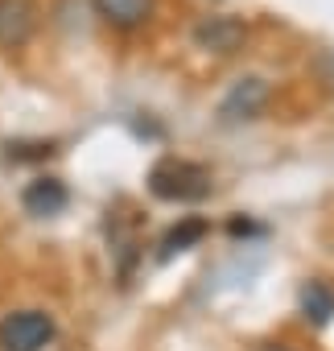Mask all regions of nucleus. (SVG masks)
Listing matches in <instances>:
<instances>
[{
    "label": "nucleus",
    "mask_w": 334,
    "mask_h": 351,
    "mask_svg": "<svg viewBox=\"0 0 334 351\" xmlns=\"http://www.w3.org/2000/svg\"><path fill=\"white\" fill-rule=\"evenodd\" d=\"M260 351H289V347H281V343H268V347H260Z\"/></svg>",
    "instance_id": "9d476101"
},
{
    "label": "nucleus",
    "mask_w": 334,
    "mask_h": 351,
    "mask_svg": "<svg viewBox=\"0 0 334 351\" xmlns=\"http://www.w3.org/2000/svg\"><path fill=\"white\" fill-rule=\"evenodd\" d=\"M248 29L240 17H203L194 25V46L198 50H211V54H235L244 46Z\"/></svg>",
    "instance_id": "39448f33"
},
{
    "label": "nucleus",
    "mask_w": 334,
    "mask_h": 351,
    "mask_svg": "<svg viewBox=\"0 0 334 351\" xmlns=\"http://www.w3.org/2000/svg\"><path fill=\"white\" fill-rule=\"evenodd\" d=\"M301 314L313 322V326H326L334 318V289L326 281H305L301 285Z\"/></svg>",
    "instance_id": "6e6552de"
},
{
    "label": "nucleus",
    "mask_w": 334,
    "mask_h": 351,
    "mask_svg": "<svg viewBox=\"0 0 334 351\" xmlns=\"http://www.w3.org/2000/svg\"><path fill=\"white\" fill-rule=\"evenodd\" d=\"M54 343V318L46 310H13L0 318V351H46Z\"/></svg>",
    "instance_id": "f03ea898"
},
{
    "label": "nucleus",
    "mask_w": 334,
    "mask_h": 351,
    "mask_svg": "<svg viewBox=\"0 0 334 351\" xmlns=\"http://www.w3.org/2000/svg\"><path fill=\"white\" fill-rule=\"evenodd\" d=\"M264 104H268V83H264L260 75H248V79H240V83L223 95V104H219V120H223V124L256 120V116L264 112Z\"/></svg>",
    "instance_id": "7ed1b4c3"
},
{
    "label": "nucleus",
    "mask_w": 334,
    "mask_h": 351,
    "mask_svg": "<svg viewBox=\"0 0 334 351\" xmlns=\"http://www.w3.org/2000/svg\"><path fill=\"white\" fill-rule=\"evenodd\" d=\"M38 29L34 0H0V50H21Z\"/></svg>",
    "instance_id": "20e7f679"
},
{
    "label": "nucleus",
    "mask_w": 334,
    "mask_h": 351,
    "mask_svg": "<svg viewBox=\"0 0 334 351\" xmlns=\"http://www.w3.org/2000/svg\"><path fill=\"white\" fill-rule=\"evenodd\" d=\"M149 191H153V199H161V203H203V199L215 191V178H211V169L198 165V161L161 157V161L149 169Z\"/></svg>",
    "instance_id": "f257e3e1"
},
{
    "label": "nucleus",
    "mask_w": 334,
    "mask_h": 351,
    "mask_svg": "<svg viewBox=\"0 0 334 351\" xmlns=\"http://www.w3.org/2000/svg\"><path fill=\"white\" fill-rule=\"evenodd\" d=\"M21 207H25L29 215H38V219L58 215V211L66 207V186H62L58 178H34V182L25 186V195H21Z\"/></svg>",
    "instance_id": "0eeeda50"
},
{
    "label": "nucleus",
    "mask_w": 334,
    "mask_h": 351,
    "mask_svg": "<svg viewBox=\"0 0 334 351\" xmlns=\"http://www.w3.org/2000/svg\"><path fill=\"white\" fill-rule=\"evenodd\" d=\"M95 17H103L112 29H140L153 17V0H91Z\"/></svg>",
    "instance_id": "423d86ee"
},
{
    "label": "nucleus",
    "mask_w": 334,
    "mask_h": 351,
    "mask_svg": "<svg viewBox=\"0 0 334 351\" xmlns=\"http://www.w3.org/2000/svg\"><path fill=\"white\" fill-rule=\"evenodd\" d=\"M203 236H207V223H203V219H186V223L170 228V232H165V240H161V261H170L174 252H186V248L198 244Z\"/></svg>",
    "instance_id": "1a4fd4ad"
}]
</instances>
